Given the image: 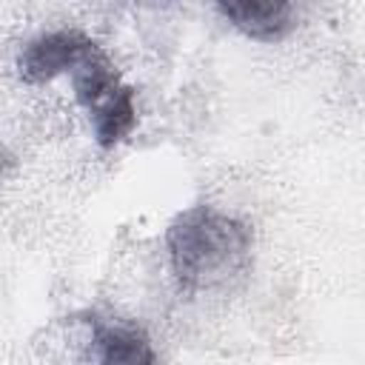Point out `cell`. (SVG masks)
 Instances as JSON below:
<instances>
[{
  "label": "cell",
  "mask_w": 365,
  "mask_h": 365,
  "mask_svg": "<svg viewBox=\"0 0 365 365\" xmlns=\"http://www.w3.org/2000/svg\"><path fill=\"white\" fill-rule=\"evenodd\" d=\"M251 245V228L214 205H191L180 211L165 231L168 265L185 294L228 285L248 268Z\"/></svg>",
  "instance_id": "cell-1"
},
{
  "label": "cell",
  "mask_w": 365,
  "mask_h": 365,
  "mask_svg": "<svg viewBox=\"0 0 365 365\" xmlns=\"http://www.w3.org/2000/svg\"><path fill=\"white\" fill-rule=\"evenodd\" d=\"M74 100L88 114L94 140L103 151L117 148L137 128V94L120 80L108 57L97 48L71 71Z\"/></svg>",
  "instance_id": "cell-2"
},
{
  "label": "cell",
  "mask_w": 365,
  "mask_h": 365,
  "mask_svg": "<svg viewBox=\"0 0 365 365\" xmlns=\"http://www.w3.org/2000/svg\"><path fill=\"white\" fill-rule=\"evenodd\" d=\"M100 46L77 29H54L29 40L17 57V74L29 86L51 83L60 74H71Z\"/></svg>",
  "instance_id": "cell-3"
},
{
  "label": "cell",
  "mask_w": 365,
  "mask_h": 365,
  "mask_svg": "<svg viewBox=\"0 0 365 365\" xmlns=\"http://www.w3.org/2000/svg\"><path fill=\"white\" fill-rule=\"evenodd\" d=\"M94 365H157L151 336L131 322H106L100 317L88 319Z\"/></svg>",
  "instance_id": "cell-4"
},
{
  "label": "cell",
  "mask_w": 365,
  "mask_h": 365,
  "mask_svg": "<svg viewBox=\"0 0 365 365\" xmlns=\"http://www.w3.org/2000/svg\"><path fill=\"white\" fill-rule=\"evenodd\" d=\"M217 14L237 31L259 43H277L294 29V6L282 0H242L217 3Z\"/></svg>",
  "instance_id": "cell-5"
},
{
  "label": "cell",
  "mask_w": 365,
  "mask_h": 365,
  "mask_svg": "<svg viewBox=\"0 0 365 365\" xmlns=\"http://www.w3.org/2000/svg\"><path fill=\"white\" fill-rule=\"evenodd\" d=\"M6 163H9V160H6V151L0 148V177H3V171H6Z\"/></svg>",
  "instance_id": "cell-6"
}]
</instances>
